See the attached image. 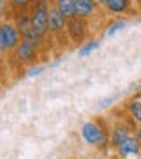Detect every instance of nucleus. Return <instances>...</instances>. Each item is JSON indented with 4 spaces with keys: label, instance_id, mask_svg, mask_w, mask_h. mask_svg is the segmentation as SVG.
Returning a JSON list of instances; mask_svg holds the SVG:
<instances>
[{
    "label": "nucleus",
    "instance_id": "nucleus-1",
    "mask_svg": "<svg viewBox=\"0 0 141 159\" xmlns=\"http://www.w3.org/2000/svg\"><path fill=\"white\" fill-rule=\"evenodd\" d=\"M79 136L86 145L97 148L99 152H108L111 148V136H109V125L102 119L86 120L79 127Z\"/></svg>",
    "mask_w": 141,
    "mask_h": 159
},
{
    "label": "nucleus",
    "instance_id": "nucleus-17",
    "mask_svg": "<svg viewBox=\"0 0 141 159\" xmlns=\"http://www.w3.org/2000/svg\"><path fill=\"white\" fill-rule=\"evenodd\" d=\"M0 53L7 55V46H6V39H4V30H2V23H0Z\"/></svg>",
    "mask_w": 141,
    "mask_h": 159
},
{
    "label": "nucleus",
    "instance_id": "nucleus-4",
    "mask_svg": "<svg viewBox=\"0 0 141 159\" xmlns=\"http://www.w3.org/2000/svg\"><path fill=\"white\" fill-rule=\"evenodd\" d=\"M65 37H67L69 44L73 43L74 46H81L86 41L92 39V27L90 20L74 16L67 20V27H65Z\"/></svg>",
    "mask_w": 141,
    "mask_h": 159
},
{
    "label": "nucleus",
    "instance_id": "nucleus-12",
    "mask_svg": "<svg viewBox=\"0 0 141 159\" xmlns=\"http://www.w3.org/2000/svg\"><path fill=\"white\" fill-rule=\"evenodd\" d=\"M32 4H34V0H9V9H11V14L30 11Z\"/></svg>",
    "mask_w": 141,
    "mask_h": 159
},
{
    "label": "nucleus",
    "instance_id": "nucleus-11",
    "mask_svg": "<svg viewBox=\"0 0 141 159\" xmlns=\"http://www.w3.org/2000/svg\"><path fill=\"white\" fill-rule=\"evenodd\" d=\"M51 2L67 20L76 16V0H51Z\"/></svg>",
    "mask_w": 141,
    "mask_h": 159
},
{
    "label": "nucleus",
    "instance_id": "nucleus-2",
    "mask_svg": "<svg viewBox=\"0 0 141 159\" xmlns=\"http://www.w3.org/2000/svg\"><path fill=\"white\" fill-rule=\"evenodd\" d=\"M50 7L51 0H34V4L28 11L32 30L42 44L50 43Z\"/></svg>",
    "mask_w": 141,
    "mask_h": 159
},
{
    "label": "nucleus",
    "instance_id": "nucleus-14",
    "mask_svg": "<svg viewBox=\"0 0 141 159\" xmlns=\"http://www.w3.org/2000/svg\"><path fill=\"white\" fill-rule=\"evenodd\" d=\"M97 48H99V41H97V39H90V41H86L85 44L79 46L78 55H79V57H86V55H90L92 51H95Z\"/></svg>",
    "mask_w": 141,
    "mask_h": 159
},
{
    "label": "nucleus",
    "instance_id": "nucleus-3",
    "mask_svg": "<svg viewBox=\"0 0 141 159\" xmlns=\"http://www.w3.org/2000/svg\"><path fill=\"white\" fill-rule=\"evenodd\" d=\"M9 58H14V64L20 66V67H30V66H35V64H41V57H42V48L39 44H35L34 41L28 39H21L20 46L16 50L7 55Z\"/></svg>",
    "mask_w": 141,
    "mask_h": 159
},
{
    "label": "nucleus",
    "instance_id": "nucleus-18",
    "mask_svg": "<svg viewBox=\"0 0 141 159\" xmlns=\"http://www.w3.org/2000/svg\"><path fill=\"white\" fill-rule=\"evenodd\" d=\"M6 64H7V55L4 53H0V76L4 73V69H6Z\"/></svg>",
    "mask_w": 141,
    "mask_h": 159
},
{
    "label": "nucleus",
    "instance_id": "nucleus-7",
    "mask_svg": "<svg viewBox=\"0 0 141 159\" xmlns=\"http://www.w3.org/2000/svg\"><path fill=\"white\" fill-rule=\"evenodd\" d=\"M12 21L16 25V29L20 30V34H21V39H28V41H34L35 44H39L41 48L46 44H42L39 41V37L34 34V30H32V21H30V12H16V14H12Z\"/></svg>",
    "mask_w": 141,
    "mask_h": 159
},
{
    "label": "nucleus",
    "instance_id": "nucleus-6",
    "mask_svg": "<svg viewBox=\"0 0 141 159\" xmlns=\"http://www.w3.org/2000/svg\"><path fill=\"white\" fill-rule=\"evenodd\" d=\"M111 150L117 154L118 159H139L141 157V147L138 143V140H136V134L125 138L124 142L115 145Z\"/></svg>",
    "mask_w": 141,
    "mask_h": 159
},
{
    "label": "nucleus",
    "instance_id": "nucleus-13",
    "mask_svg": "<svg viewBox=\"0 0 141 159\" xmlns=\"http://www.w3.org/2000/svg\"><path fill=\"white\" fill-rule=\"evenodd\" d=\"M127 27V18H113L109 25H108L106 29V35H111V34H117L118 30L125 29Z\"/></svg>",
    "mask_w": 141,
    "mask_h": 159
},
{
    "label": "nucleus",
    "instance_id": "nucleus-20",
    "mask_svg": "<svg viewBox=\"0 0 141 159\" xmlns=\"http://www.w3.org/2000/svg\"><path fill=\"white\" fill-rule=\"evenodd\" d=\"M134 2H136V7H138V11L141 12V0H134Z\"/></svg>",
    "mask_w": 141,
    "mask_h": 159
},
{
    "label": "nucleus",
    "instance_id": "nucleus-21",
    "mask_svg": "<svg viewBox=\"0 0 141 159\" xmlns=\"http://www.w3.org/2000/svg\"><path fill=\"white\" fill-rule=\"evenodd\" d=\"M95 2H97V4H99V6H104V4H106V0H95Z\"/></svg>",
    "mask_w": 141,
    "mask_h": 159
},
{
    "label": "nucleus",
    "instance_id": "nucleus-19",
    "mask_svg": "<svg viewBox=\"0 0 141 159\" xmlns=\"http://www.w3.org/2000/svg\"><path fill=\"white\" fill-rule=\"evenodd\" d=\"M134 134H136V140H138V143H139V147H141V124L134 127Z\"/></svg>",
    "mask_w": 141,
    "mask_h": 159
},
{
    "label": "nucleus",
    "instance_id": "nucleus-9",
    "mask_svg": "<svg viewBox=\"0 0 141 159\" xmlns=\"http://www.w3.org/2000/svg\"><path fill=\"white\" fill-rule=\"evenodd\" d=\"M125 115L134 125L141 124V92H138L125 102Z\"/></svg>",
    "mask_w": 141,
    "mask_h": 159
},
{
    "label": "nucleus",
    "instance_id": "nucleus-10",
    "mask_svg": "<svg viewBox=\"0 0 141 159\" xmlns=\"http://www.w3.org/2000/svg\"><path fill=\"white\" fill-rule=\"evenodd\" d=\"M102 7L97 4L95 0H76V16L90 20L95 16L97 12L101 11Z\"/></svg>",
    "mask_w": 141,
    "mask_h": 159
},
{
    "label": "nucleus",
    "instance_id": "nucleus-15",
    "mask_svg": "<svg viewBox=\"0 0 141 159\" xmlns=\"http://www.w3.org/2000/svg\"><path fill=\"white\" fill-rule=\"evenodd\" d=\"M12 18L11 9H9V0H0V20Z\"/></svg>",
    "mask_w": 141,
    "mask_h": 159
},
{
    "label": "nucleus",
    "instance_id": "nucleus-16",
    "mask_svg": "<svg viewBox=\"0 0 141 159\" xmlns=\"http://www.w3.org/2000/svg\"><path fill=\"white\" fill-rule=\"evenodd\" d=\"M44 71V66L42 64H35V66H30V67L25 69V74L27 76H37L39 73H42Z\"/></svg>",
    "mask_w": 141,
    "mask_h": 159
},
{
    "label": "nucleus",
    "instance_id": "nucleus-8",
    "mask_svg": "<svg viewBox=\"0 0 141 159\" xmlns=\"http://www.w3.org/2000/svg\"><path fill=\"white\" fill-rule=\"evenodd\" d=\"M2 23V30H4V39H6V46H7V51L12 53L16 50L20 43H21V34L20 30L16 29V25L12 21V18H6V20H0ZM7 53V55H9Z\"/></svg>",
    "mask_w": 141,
    "mask_h": 159
},
{
    "label": "nucleus",
    "instance_id": "nucleus-5",
    "mask_svg": "<svg viewBox=\"0 0 141 159\" xmlns=\"http://www.w3.org/2000/svg\"><path fill=\"white\" fill-rule=\"evenodd\" d=\"M102 9L113 18H132L139 14L134 0H106Z\"/></svg>",
    "mask_w": 141,
    "mask_h": 159
}]
</instances>
